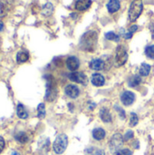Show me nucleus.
I'll use <instances>...</instances> for the list:
<instances>
[{"label": "nucleus", "mask_w": 154, "mask_h": 155, "mask_svg": "<svg viewBox=\"0 0 154 155\" xmlns=\"http://www.w3.org/2000/svg\"><path fill=\"white\" fill-rule=\"evenodd\" d=\"M98 35L95 31H88L83 35L80 40V47L86 52H93L97 44Z\"/></svg>", "instance_id": "1"}, {"label": "nucleus", "mask_w": 154, "mask_h": 155, "mask_svg": "<svg viewBox=\"0 0 154 155\" xmlns=\"http://www.w3.org/2000/svg\"><path fill=\"white\" fill-rule=\"evenodd\" d=\"M105 38L110 41H114V42H119L120 37L118 35H116L114 32H107L105 34Z\"/></svg>", "instance_id": "23"}, {"label": "nucleus", "mask_w": 154, "mask_h": 155, "mask_svg": "<svg viewBox=\"0 0 154 155\" xmlns=\"http://www.w3.org/2000/svg\"><path fill=\"white\" fill-rule=\"evenodd\" d=\"M138 30V25H132L130 28H129V32H131V33H135L136 31Z\"/></svg>", "instance_id": "32"}, {"label": "nucleus", "mask_w": 154, "mask_h": 155, "mask_svg": "<svg viewBox=\"0 0 154 155\" xmlns=\"http://www.w3.org/2000/svg\"><path fill=\"white\" fill-rule=\"evenodd\" d=\"M64 93L65 94L72 98V99H75L79 96L80 94V90L79 88L76 86V85H74V84H68L65 86L64 88Z\"/></svg>", "instance_id": "9"}, {"label": "nucleus", "mask_w": 154, "mask_h": 155, "mask_svg": "<svg viewBox=\"0 0 154 155\" xmlns=\"http://www.w3.org/2000/svg\"><path fill=\"white\" fill-rule=\"evenodd\" d=\"M46 94H45V100L52 102L55 99L56 95H57V90L55 88V85L54 84L53 81L48 80L47 82V85H46Z\"/></svg>", "instance_id": "7"}, {"label": "nucleus", "mask_w": 154, "mask_h": 155, "mask_svg": "<svg viewBox=\"0 0 154 155\" xmlns=\"http://www.w3.org/2000/svg\"><path fill=\"white\" fill-rule=\"evenodd\" d=\"M121 101L125 106L133 104L135 101V94L131 91H124L121 94Z\"/></svg>", "instance_id": "8"}, {"label": "nucleus", "mask_w": 154, "mask_h": 155, "mask_svg": "<svg viewBox=\"0 0 154 155\" xmlns=\"http://www.w3.org/2000/svg\"><path fill=\"white\" fill-rule=\"evenodd\" d=\"M105 135H106L105 131L103 128H96L93 131V137L97 141H101L104 139Z\"/></svg>", "instance_id": "16"}, {"label": "nucleus", "mask_w": 154, "mask_h": 155, "mask_svg": "<svg viewBox=\"0 0 154 155\" xmlns=\"http://www.w3.org/2000/svg\"><path fill=\"white\" fill-rule=\"evenodd\" d=\"M145 54L148 58L154 59V45H151L146 46L145 48Z\"/></svg>", "instance_id": "25"}, {"label": "nucleus", "mask_w": 154, "mask_h": 155, "mask_svg": "<svg viewBox=\"0 0 154 155\" xmlns=\"http://www.w3.org/2000/svg\"><path fill=\"white\" fill-rule=\"evenodd\" d=\"M133 33H131V32H128V33H126V34H124V38L125 39H131L132 37H133Z\"/></svg>", "instance_id": "33"}, {"label": "nucleus", "mask_w": 154, "mask_h": 155, "mask_svg": "<svg viewBox=\"0 0 154 155\" xmlns=\"http://www.w3.org/2000/svg\"><path fill=\"white\" fill-rule=\"evenodd\" d=\"M28 59H29V54H28L27 52L21 51V52L17 53V54H16V61H17V63H19V64L25 63V62H26Z\"/></svg>", "instance_id": "19"}, {"label": "nucleus", "mask_w": 154, "mask_h": 155, "mask_svg": "<svg viewBox=\"0 0 154 155\" xmlns=\"http://www.w3.org/2000/svg\"><path fill=\"white\" fill-rule=\"evenodd\" d=\"M139 122V118H138V115L135 114V113H132L131 114V120H130V126L131 127H134L137 125Z\"/></svg>", "instance_id": "26"}, {"label": "nucleus", "mask_w": 154, "mask_h": 155, "mask_svg": "<svg viewBox=\"0 0 154 155\" xmlns=\"http://www.w3.org/2000/svg\"><path fill=\"white\" fill-rule=\"evenodd\" d=\"M5 140L2 136H0V153L3 152L4 148H5Z\"/></svg>", "instance_id": "31"}, {"label": "nucleus", "mask_w": 154, "mask_h": 155, "mask_svg": "<svg viewBox=\"0 0 154 155\" xmlns=\"http://www.w3.org/2000/svg\"><path fill=\"white\" fill-rule=\"evenodd\" d=\"M3 28H4V24L0 21V31H2V30H3Z\"/></svg>", "instance_id": "36"}, {"label": "nucleus", "mask_w": 154, "mask_h": 155, "mask_svg": "<svg viewBox=\"0 0 154 155\" xmlns=\"http://www.w3.org/2000/svg\"><path fill=\"white\" fill-rule=\"evenodd\" d=\"M152 39H154V31L153 33H152Z\"/></svg>", "instance_id": "37"}, {"label": "nucleus", "mask_w": 154, "mask_h": 155, "mask_svg": "<svg viewBox=\"0 0 154 155\" xmlns=\"http://www.w3.org/2000/svg\"><path fill=\"white\" fill-rule=\"evenodd\" d=\"M140 75L141 76H147L149 75L150 72H151V65L148 64H143L141 65V68H140Z\"/></svg>", "instance_id": "20"}, {"label": "nucleus", "mask_w": 154, "mask_h": 155, "mask_svg": "<svg viewBox=\"0 0 154 155\" xmlns=\"http://www.w3.org/2000/svg\"><path fill=\"white\" fill-rule=\"evenodd\" d=\"M11 155H21L19 153H17V152H15V151H13L12 152V153H11Z\"/></svg>", "instance_id": "35"}, {"label": "nucleus", "mask_w": 154, "mask_h": 155, "mask_svg": "<svg viewBox=\"0 0 154 155\" xmlns=\"http://www.w3.org/2000/svg\"><path fill=\"white\" fill-rule=\"evenodd\" d=\"M114 109L119 113V116L121 117V119H125L126 114H125V112H124L123 109H122V108H121L120 106H118V105H115V106H114Z\"/></svg>", "instance_id": "27"}, {"label": "nucleus", "mask_w": 154, "mask_h": 155, "mask_svg": "<svg viewBox=\"0 0 154 155\" xmlns=\"http://www.w3.org/2000/svg\"><path fill=\"white\" fill-rule=\"evenodd\" d=\"M5 15V5H3L2 2H0V17L4 16Z\"/></svg>", "instance_id": "30"}, {"label": "nucleus", "mask_w": 154, "mask_h": 155, "mask_svg": "<svg viewBox=\"0 0 154 155\" xmlns=\"http://www.w3.org/2000/svg\"><path fill=\"white\" fill-rule=\"evenodd\" d=\"M15 140H16L17 142H19L20 143H27V141H28V136L26 135L25 133L20 132V133H18V134L15 135Z\"/></svg>", "instance_id": "21"}, {"label": "nucleus", "mask_w": 154, "mask_h": 155, "mask_svg": "<svg viewBox=\"0 0 154 155\" xmlns=\"http://www.w3.org/2000/svg\"><path fill=\"white\" fill-rule=\"evenodd\" d=\"M92 5V0H77L75 8L79 11H86Z\"/></svg>", "instance_id": "13"}, {"label": "nucleus", "mask_w": 154, "mask_h": 155, "mask_svg": "<svg viewBox=\"0 0 154 155\" xmlns=\"http://www.w3.org/2000/svg\"><path fill=\"white\" fill-rule=\"evenodd\" d=\"M89 67L93 71H101L105 67V63L100 58H94L90 62Z\"/></svg>", "instance_id": "11"}, {"label": "nucleus", "mask_w": 154, "mask_h": 155, "mask_svg": "<svg viewBox=\"0 0 154 155\" xmlns=\"http://www.w3.org/2000/svg\"><path fill=\"white\" fill-rule=\"evenodd\" d=\"M16 114L18 116V118L20 119H26L28 117V114L25 108V106L21 104H19L17 105V108H16Z\"/></svg>", "instance_id": "18"}, {"label": "nucleus", "mask_w": 154, "mask_h": 155, "mask_svg": "<svg viewBox=\"0 0 154 155\" xmlns=\"http://www.w3.org/2000/svg\"><path fill=\"white\" fill-rule=\"evenodd\" d=\"M41 13H42V15H44V16H50V15L54 13V5H53L51 3H46V4L43 6Z\"/></svg>", "instance_id": "17"}, {"label": "nucleus", "mask_w": 154, "mask_h": 155, "mask_svg": "<svg viewBox=\"0 0 154 155\" xmlns=\"http://www.w3.org/2000/svg\"><path fill=\"white\" fill-rule=\"evenodd\" d=\"M91 82L92 84L94 85V86H97V87H100V86H103L105 83V79L104 77L100 74H93L92 75V78H91Z\"/></svg>", "instance_id": "12"}, {"label": "nucleus", "mask_w": 154, "mask_h": 155, "mask_svg": "<svg viewBox=\"0 0 154 155\" xmlns=\"http://www.w3.org/2000/svg\"><path fill=\"white\" fill-rule=\"evenodd\" d=\"M37 116L40 119L44 118V116H45V105H44V104H40L37 106Z\"/></svg>", "instance_id": "24"}, {"label": "nucleus", "mask_w": 154, "mask_h": 155, "mask_svg": "<svg viewBox=\"0 0 154 155\" xmlns=\"http://www.w3.org/2000/svg\"><path fill=\"white\" fill-rule=\"evenodd\" d=\"M133 153L131 150L129 149H122V150H119L117 153H116V155H132Z\"/></svg>", "instance_id": "29"}, {"label": "nucleus", "mask_w": 154, "mask_h": 155, "mask_svg": "<svg viewBox=\"0 0 154 155\" xmlns=\"http://www.w3.org/2000/svg\"><path fill=\"white\" fill-rule=\"evenodd\" d=\"M142 82V79H141V76L139 75H134L130 81H129V86L131 87H133V88H136Z\"/></svg>", "instance_id": "22"}, {"label": "nucleus", "mask_w": 154, "mask_h": 155, "mask_svg": "<svg viewBox=\"0 0 154 155\" xmlns=\"http://www.w3.org/2000/svg\"><path fill=\"white\" fill-rule=\"evenodd\" d=\"M67 144H68V138L65 134H59L54 140L53 144V149L56 154H62L66 150Z\"/></svg>", "instance_id": "3"}, {"label": "nucleus", "mask_w": 154, "mask_h": 155, "mask_svg": "<svg viewBox=\"0 0 154 155\" xmlns=\"http://www.w3.org/2000/svg\"><path fill=\"white\" fill-rule=\"evenodd\" d=\"M123 136L121 134H115L113 135L109 142V148L112 153H117L123 144Z\"/></svg>", "instance_id": "4"}, {"label": "nucleus", "mask_w": 154, "mask_h": 155, "mask_svg": "<svg viewBox=\"0 0 154 155\" xmlns=\"http://www.w3.org/2000/svg\"><path fill=\"white\" fill-rule=\"evenodd\" d=\"M66 66L70 71L75 72L80 66V60L76 56H69L66 60Z\"/></svg>", "instance_id": "10"}, {"label": "nucleus", "mask_w": 154, "mask_h": 155, "mask_svg": "<svg viewBox=\"0 0 154 155\" xmlns=\"http://www.w3.org/2000/svg\"><path fill=\"white\" fill-rule=\"evenodd\" d=\"M133 137V132L132 130H129V131H127V132H126V134H124V136H123V140H124V142H127V141L131 140Z\"/></svg>", "instance_id": "28"}, {"label": "nucleus", "mask_w": 154, "mask_h": 155, "mask_svg": "<svg viewBox=\"0 0 154 155\" xmlns=\"http://www.w3.org/2000/svg\"><path fill=\"white\" fill-rule=\"evenodd\" d=\"M120 7H121L120 0H109L107 4V9L111 14L116 13L120 9Z\"/></svg>", "instance_id": "14"}, {"label": "nucleus", "mask_w": 154, "mask_h": 155, "mask_svg": "<svg viewBox=\"0 0 154 155\" xmlns=\"http://www.w3.org/2000/svg\"><path fill=\"white\" fill-rule=\"evenodd\" d=\"M128 60V54L123 45H119L116 48L115 64L116 66H123Z\"/></svg>", "instance_id": "5"}, {"label": "nucleus", "mask_w": 154, "mask_h": 155, "mask_svg": "<svg viewBox=\"0 0 154 155\" xmlns=\"http://www.w3.org/2000/svg\"><path fill=\"white\" fill-rule=\"evenodd\" d=\"M69 79L74 83L81 84L83 85H87L89 83L88 77L83 72H73L69 75Z\"/></svg>", "instance_id": "6"}, {"label": "nucleus", "mask_w": 154, "mask_h": 155, "mask_svg": "<svg viewBox=\"0 0 154 155\" xmlns=\"http://www.w3.org/2000/svg\"><path fill=\"white\" fill-rule=\"evenodd\" d=\"M99 115H100V118H101V120L103 122H104V123H111L112 122L111 113H110V111L106 107H103L100 110Z\"/></svg>", "instance_id": "15"}, {"label": "nucleus", "mask_w": 154, "mask_h": 155, "mask_svg": "<svg viewBox=\"0 0 154 155\" xmlns=\"http://www.w3.org/2000/svg\"><path fill=\"white\" fill-rule=\"evenodd\" d=\"M94 155H105V153H104V151H103V150H97V151L95 152Z\"/></svg>", "instance_id": "34"}, {"label": "nucleus", "mask_w": 154, "mask_h": 155, "mask_svg": "<svg viewBox=\"0 0 154 155\" xmlns=\"http://www.w3.org/2000/svg\"><path fill=\"white\" fill-rule=\"evenodd\" d=\"M143 10V4L142 0H133L130 5L128 15L131 22H135L142 15Z\"/></svg>", "instance_id": "2"}]
</instances>
